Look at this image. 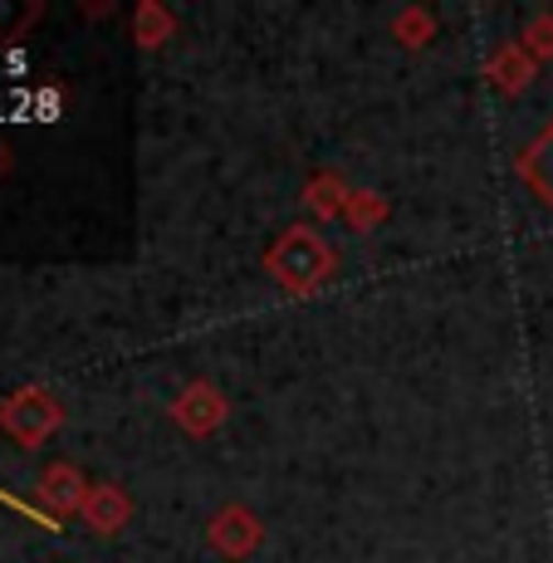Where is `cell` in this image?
I'll return each mask as SVG.
<instances>
[]
</instances>
